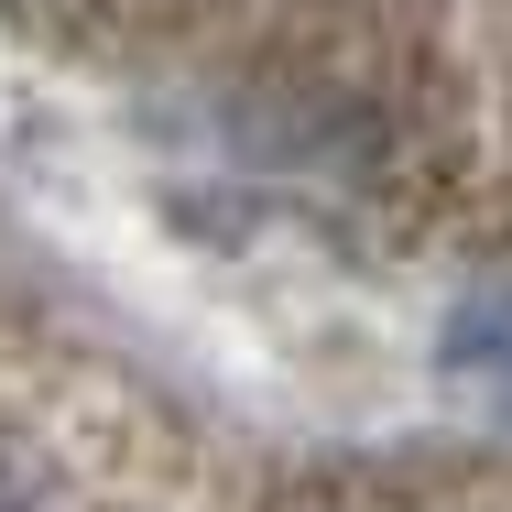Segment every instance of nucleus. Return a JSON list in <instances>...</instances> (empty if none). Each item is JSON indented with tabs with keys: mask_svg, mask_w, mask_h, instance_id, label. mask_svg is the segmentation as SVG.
Listing matches in <instances>:
<instances>
[{
	"mask_svg": "<svg viewBox=\"0 0 512 512\" xmlns=\"http://www.w3.org/2000/svg\"><path fill=\"white\" fill-rule=\"evenodd\" d=\"M0 512H33V502H22V480H11V469H0Z\"/></svg>",
	"mask_w": 512,
	"mask_h": 512,
	"instance_id": "obj_1",
	"label": "nucleus"
}]
</instances>
